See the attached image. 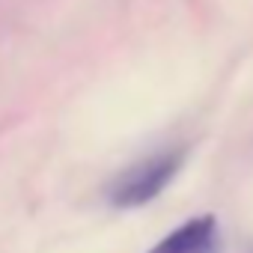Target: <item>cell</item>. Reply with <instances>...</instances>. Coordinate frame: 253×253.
I'll return each instance as SVG.
<instances>
[{
	"label": "cell",
	"mask_w": 253,
	"mask_h": 253,
	"mask_svg": "<svg viewBox=\"0 0 253 253\" xmlns=\"http://www.w3.org/2000/svg\"><path fill=\"white\" fill-rule=\"evenodd\" d=\"M182 152H158L131 164L110 185V203L116 209H140L152 203L182 167Z\"/></svg>",
	"instance_id": "6da1fadb"
},
{
	"label": "cell",
	"mask_w": 253,
	"mask_h": 253,
	"mask_svg": "<svg viewBox=\"0 0 253 253\" xmlns=\"http://www.w3.org/2000/svg\"><path fill=\"white\" fill-rule=\"evenodd\" d=\"M220 232L217 220L211 214H200L176 226L170 235H164L149 253H217Z\"/></svg>",
	"instance_id": "7a4b0ae2"
}]
</instances>
